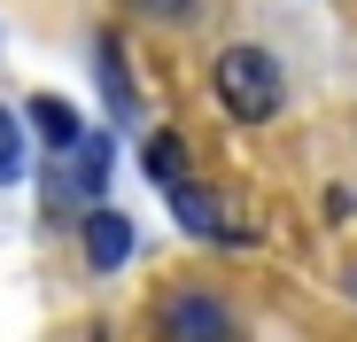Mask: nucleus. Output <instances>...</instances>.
Masks as SVG:
<instances>
[{
	"instance_id": "nucleus-1",
	"label": "nucleus",
	"mask_w": 357,
	"mask_h": 342,
	"mask_svg": "<svg viewBox=\"0 0 357 342\" xmlns=\"http://www.w3.org/2000/svg\"><path fill=\"white\" fill-rule=\"evenodd\" d=\"M218 101H225V117H241V125H272L280 117V101H287V78L264 47H225L218 54V70H210Z\"/></svg>"
},
{
	"instance_id": "nucleus-2",
	"label": "nucleus",
	"mask_w": 357,
	"mask_h": 342,
	"mask_svg": "<svg viewBox=\"0 0 357 342\" xmlns=\"http://www.w3.org/2000/svg\"><path fill=\"white\" fill-rule=\"evenodd\" d=\"M155 342H241V319L210 288H171L155 304Z\"/></svg>"
},
{
	"instance_id": "nucleus-3",
	"label": "nucleus",
	"mask_w": 357,
	"mask_h": 342,
	"mask_svg": "<svg viewBox=\"0 0 357 342\" xmlns=\"http://www.w3.org/2000/svg\"><path fill=\"white\" fill-rule=\"evenodd\" d=\"M163 195H171V218L187 225L195 241H210V249H249V225L225 210V195H218V187H202V179H171Z\"/></svg>"
},
{
	"instance_id": "nucleus-4",
	"label": "nucleus",
	"mask_w": 357,
	"mask_h": 342,
	"mask_svg": "<svg viewBox=\"0 0 357 342\" xmlns=\"http://www.w3.org/2000/svg\"><path fill=\"white\" fill-rule=\"evenodd\" d=\"M78 241H86V265H93V272H125V257H132V210L93 202L86 225H78Z\"/></svg>"
},
{
	"instance_id": "nucleus-5",
	"label": "nucleus",
	"mask_w": 357,
	"mask_h": 342,
	"mask_svg": "<svg viewBox=\"0 0 357 342\" xmlns=\"http://www.w3.org/2000/svg\"><path fill=\"white\" fill-rule=\"evenodd\" d=\"M93 70H101V94H109V117L132 125V117H140V86H132V70H125V54H116V39L93 47Z\"/></svg>"
},
{
	"instance_id": "nucleus-6",
	"label": "nucleus",
	"mask_w": 357,
	"mask_h": 342,
	"mask_svg": "<svg viewBox=\"0 0 357 342\" xmlns=\"http://www.w3.org/2000/svg\"><path fill=\"white\" fill-rule=\"evenodd\" d=\"M31 133H39V148H54V156H70L78 148V109L63 101V94H31Z\"/></svg>"
},
{
	"instance_id": "nucleus-7",
	"label": "nucleus",
	"mask_w": 357,
	"mask_h": 342,
	"mask_svg": "<svg viewBox=\"0 0 357 342\" xmlns=\"http://www.w3.org/2000/svg\"><path fill=\"white\" fill-rule=\"evenodd\" d=\"M109 171H116V140H109V133H78V148H70V187H78V195H101Z\"/></svg>"
},
{
	"instance_id": "nucleus-8",
	"label": "nucleus",
	"mask_w": 357,
	"mask_h": 342,
	"mask_svg": "<svg viewBox=\"0 0 357 342\" xmlns=\"http://www.w3.org/2000/svg\"><path fill=\"white\" fill-rule=\"evenodd\" d=\"M140 163H148V179H155V187H171V179H187V140H178V133H148Z\"/></svg>"
},
{
	"instance_id": "nucleus-9",
	"label": "nucleus",
	"mask_w": 357,
	"mask_h": 342,
	"mask_svg": "<svg viewBox=\"0 0 357 342\" xmlns=\"http://www.w3.org/2000/svg\"><path fill=\"white\" fill-rule=\"evenodd\" d=\"M24 171H31V156H24V125L0 109V187H16Z\"/></svg>"
},
{
	"instance_id": "nucleus-10",
	"label": "nucleus",
	"mask_w": 357,
	"mask_h": 342,
	"mask_svg": "<svg viewBox=\"0 0 357 342\" xmlns=\"http://www.w3.org/2000/svg\"><path fill=\"white\" fill-rule=\"evenodd\" d=\"M132 8H140V16H155V24H187L202 0H132Z\"/></svg>"
},
{
	"instance_id": "nucleus-11",
	"label": "nucleus",
	"mask_w": 357,
	"mask_h": 342,
	"mask_svg": "<svg viewBox=\"0 0 357 342\" xmlns=\"http://www.w3.org/2000/svg\"><path fill=\"white\" fill-rule=\"evenodd\" d=\"M349 288H357V272H349Z\"/></svg>"
}]
</instances>
